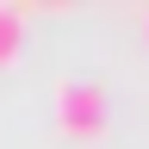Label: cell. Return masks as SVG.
<instances>
[{"label": "cell", "mask_w": 149, "mask_h": 149, "mask_svg": "<svg viewBox=\"0 0 149 149\" xmlns=\"http://www.w3.org/2000/svg\"><path fill=\"white\" fill-rule=\"evenodd\" d=\"M56 124H62V137H81V143L100 137L106 130V87L68 74V81L56 87Z\"/></svg>", "instance_id": "1"}, {"label": "cell", "mask_w": 149, "mask_h": 149, "mask_svg": "<svg viewBox=\"0 0 149 149\" xmlns=\"http://www.w3.org/2000/svg\"><path fill=\"white\" fill-rule=\"evenodd\" d=\"M19 37H25V13H19V6H0V62L19 56Z\"/></svg>", "instance_id": "2"}, {"label": "cell", "mask_w": 149, "mask_h": 149, "mask_svg": "<svg viewBox=\"0 0 149 149\" xmlns=\"http://www.w3.org/2000/svg\"><path fill=\"white\" fill-rule=\"evenodd\" d=\"M143 31H149V19H143Z\"/></svg>", "instance_id": "3"}]
</instances>
